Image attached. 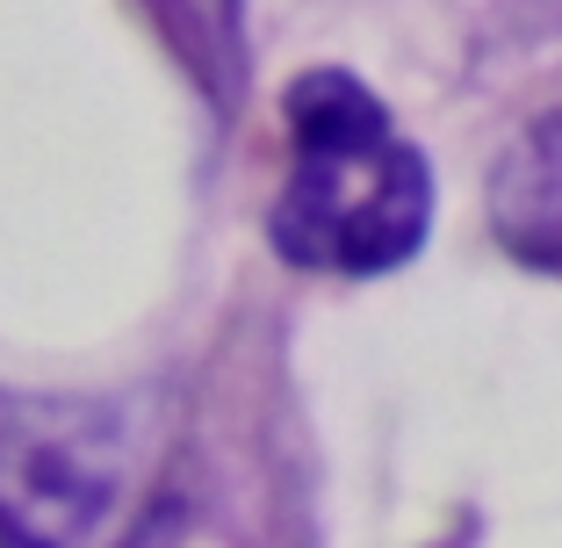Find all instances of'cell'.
Wrapping results in <instances>:
<instances>
[{
  "instance_id": "6da1fadb",
  "label": "cell",
  "mask_w": 562,
  "mask_h": 548,
  "mask_svg": "<svg viewBox=\"0 0 562 548\" xmlns=\"http://www.w3.org/2000/svg\"><path fill=\"white\" fill-rule=\"evenodd\" d=\"M281 109L296 145V167L267 216L281 260L317 275H382L412 260L432 216V181L390 109L339 66L303 72Z\"/></svg>"
},
{
  "instance_id": "7a4b0ae2",
  "label": "cell",
  "mask_w": 562,
  "mask_h": 548,
  "mask_svg": "<svg viewBox=\"0 0 562 548\" xmlns=\"http://www.w3.org/2000/svg\"><path fill=\"white\" fill-rule=\"evenodd\" d=\"M123 477L109 404L0 390V548H80Z\"/></svg>"
},
{
  "instance_id": "277c9868",
  "label": "cell",
  "mask_w": 562,
  "mask_h": 548,
  "mask_svg": "<svg viewBox=\"0 0 562 548\" xmlns=\"http://www.w3.org/2000/svg\"><path fill=\"white\" fill-rule=\"evenodd\" d=\"M166 15V30L181 36V58H195L210 72V87H224V66L238 58V8L232 0H151Z\"/></svg>"
},
{
  "instance_id": "3957f363",
  "label": "cell",
  "mask_w": 562,
  "mask_h": 548,
  "mask_svg": "<svg viewBox=\"0 0 562 548\" xmlns=\"http://www.w3.org/2000/svg\"><path fill=\"white\" fill-rule=\"evenodd\" d=\"M491 224H497V238H505V253H519L527 267L562 275V109L541 116L505 159H497Z\"/></svg>"
}]
</instances>
